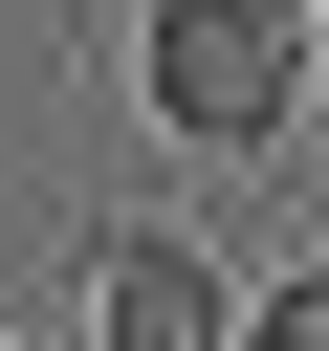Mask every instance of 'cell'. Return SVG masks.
Returning <instances> with one entry per match:
<instances>
[{"instance_id": "2", "label": "cell", "mask_w": 329, "mask_h": 351, "mask_svg": "<svg viewBox=\"0 0 329 351\" xmlns=\"http://www.w3.org/2000/svg\"><path fill=\"white\" fill-rule=\"evenodd\" d=\"M88 351H241V285H219L175 219H110V241H88Z\"/></svg>"}, {"instance_id": "3", "label": "cell", "mask_w": 329, "mask_h": 351, "mask_svg": "<svg viewBox=\"0 0 329 351\" xmlns=\"http://www.w3.org/2000/svg\"><path fill=\"white\" fill-rule=\"evenodd\" d=\"M241 351H329V263H307V285H263V307H241Z\"/></svg>"}, {"instance_id": "1", "label": "cell", "mask_w": 329, "mask_h": 351, "mask_svg": "<svg viewBox=\"0 0 329 351\" xmlns=\"http://www.w3.org/2000/svg\"><path fill=\"white\" fill-rule=\"evenodd\" d=\"M132 88L175 154H263L307 132V0H132Z\"/></svg>"}, {"instance_id": "4", "label": "cell", "mask_w": 329, "mask_h": 351, "mask_svg": "<svg viewBox=\"0 0 329 351\" xmlns=\"http://www.w3.org/2000/svg\"><path fill=\"white\" fill-rule=\"evenodd\" d=\"M307 88H329V0H307Z\"/></svg>"}]
</instances>
